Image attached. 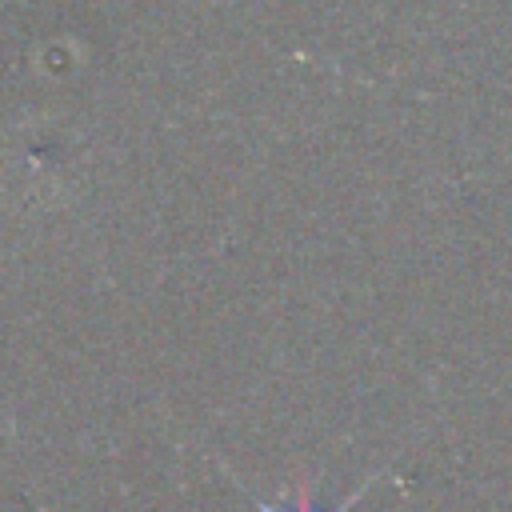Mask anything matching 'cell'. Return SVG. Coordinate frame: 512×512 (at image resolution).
<instances>
[{"label": "cell", "mask_w": 512, "mask_h": 512, "mask_svg": "<svg viewBox=\"0 0 512 512\" xmlns=\"http://www.w3.org/2000/svg\"><path fill=\"white\" fill-rule=\"evenodd\" d=\"M368 488H372V480H364L356 492H348V496L340 500V508H336V512H352V504H356V500H360ZM256 512H280V508H272V504L256 500ZM292 512H316V508H312V488H308V484H300V500H296V508H292Z\"/></svg>", "instance_id": "cell-1"}]
</instances>
